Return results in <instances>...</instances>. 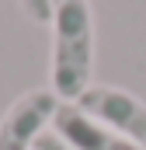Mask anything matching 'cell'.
I'll use <instances>...</instances> for the list:
<instances>
[{
  "mask_svg": "<svg viewBox=\"0 0 146 150\" xmlns=\"http://www.w3.org/2000/svg\"><path fill=\"white\" fill-rule=\"evenodd\" d=\"M94 74V11L91 0H52V67L49 84L63 105H73Z\"/></svg>",
  "mask_w": 146,
  "mask_h": 150,
  "instance_id": "6da1fadb",
  "label": "cell"
},
{
  "mask_svg": "<svg viewBox=\"0 0 146 150\" xmlns=\"http://www.w3.org/2000/svg\"><path fill=\"white\" fill-rule=\"evenodd\" d=\"M73 105L91 119H98L101 126L115 129L118 136H125L129 143H136L139 150H146V105L139 98H132L129 91L108 87V84H91Z\"/></svg>",
  "mask_w": 146,
  "mask_h": 150,
  "instance_id": "7a4b0ae2",
  "label": "cell"
},
{
  "mask_svg": "<svg viewBox=\"0 0 146 150\" xmlns=\"http://www.w3.org/2000/svg\"><path fill=\"white\" fill-rule=\"evenodd\" d=\"M59 98L52 87L25 91L0 119V150H35V140L59 112Z\"/></svg>",
  "mask_w": 146,
  "mask_h": 150,
  "instance_id": "3957f363",
  "label": "cell"
},
{
  "mask_svg": "<svg viewBox=\"0 0 146 150\" xmlns=\"http://www.w3.org/2000/svg\"><path fill=\"white\" fill-rule=\"evenodd\" d=\"M52 129L73 150H139L136 143H129L125 136H118L115 129L101 126L98 119H91L87 112H80L77 105H59V112L52 119Z\"/></svg>",
  "mask_w": 146,
  "mask_h": 150,
  "instance_id": "277c9868",
  "label": "cell"
},
{
  "mask_svg": "<svg viewBox=\"0 0 146 150\" xmlns=\"http://www.w3.org/2000/svg\"><path fill=\"white\" fill-rule=\"evenodd\" d=\"M21 11L38 25H52V0H21Z\"/></svg>",
  "mask_w": 146,
  "mask_h": 150,
  "instance_id": "5b68a950",
  "label": "cell"
},
{
  "mask_svg": "<svg viewBox=\"0 0 146 150\" xmlns=\"http://www.w3.org/2000/svg\"><path fill=\"white\" fill-rule=\"evenodd\" d=\"M35 150H73L63 136H56V133H42L35 140Z\"/></svg>",
  "mask_w": 146,
  "mask_h": 150,
  "instance_id": "8992f818",
  "label": "cell"
}]
</instances>
